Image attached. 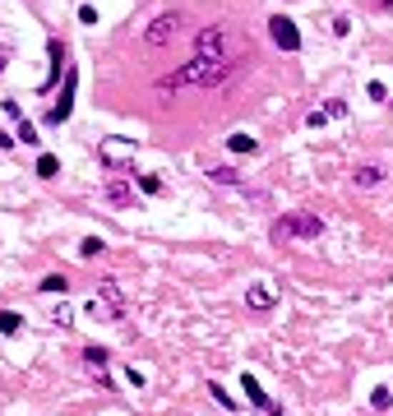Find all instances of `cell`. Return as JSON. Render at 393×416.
Wrapping results in <instances>:
<instances>
[{
    "mask_svg": "<svg viewBox=\"0 0 393 416\" xmlns=\"http://www.w3.org/2000/svg\"><path fill=\"white\" fill-rule=\"evenodd\" d=\"M245 61H213V56H190L181 69L157 79V93H176V88H222Z\"/></svg>",
    "mask_w": 393,
    "mask_h": 416,
    "instance_id": "cell-1",
    "label": "cell"
},
{
    "mask_svg": "<svg viewBox=\"0 0 393 416\" xmlns=\"http://www.w3.org/2000/svg\"><path fill=\"white\" fill-rule=\"evenodd\" d=\"M194 56H213V61H245L250 46H245L236 33H227V28H213L209 24L199 37H194Z\"/></svg>",
    "mask_w": 393,
    "mask_h": 416,
    "instance_id": "cell-2",
    "label": "cell"
},
{
    "mask_svg": "<svg viewBox=\"0 0 393 416\" xmlns=\"http://www.w3.org/2000/svg\"><path fill=\"white\" fill-rule=\"evenodd\" d=\"M273 245H287V241H314V236H324V217L319 213H282L278 222L269 227Z\"/></svg>",
    "mask_w": 393,
    "mask_h": 416,
    "instance_id": "cell-3",
    "label": "cell"
},
{
    "mask_svg": "<svg viewBox=\"0 0 393 416\" xmlns=\"http://www.w3.org/2000/svg\"><path fill=\"white\" fill-rule=\"evenodd\" d=\"M134 153H139V139H125V134H106V139H97V157H102L106 167L134 162Z\"/></svg>",
    "mask_w": 393,
    "mask_h": 416,
    "instance_id": "cell-4",
    "label": "cell"
},
{
    "mask_svg": "<svg viewBox=\"0 0 393 416\" xmlns=\"http://www.w3.org/2000/svg\"><path fill=\"white\" fill-rule=\"evenodd\" d=\"M176 33H181V14H176V9H162V14H153V24L144 28V42L162 46V42H171Z\"/></svg>",
    "mask_w": 393,
    "mask_h": 416,
    "instance_id": "cell-5",
    "label": "cell"
},
{
    "mask_svg": "<svg viewBox=\"0 0 393 416\" xmlns=\"http://www.w3.org/2000/svg\"><path fill=\"white\" fill-rule=\"evenodd\" d=\"M74 88H79V69L70 65L65 69V88H61V102L46 112V125H65L70 121V112H74Z\"/></svg>",
    "mask_w": 393,
    "mask_h": 416,
    "instance_id": "cell-6",
    "label": "cell"
},
{
    "mask_svg": "<svg viewBox=\"0 0 393 416\" xmlns=\"http://www.w3.org/2000/svg\"><path fill=\"white\" fill-rule=\"evenodd\" d=\"M269 37H273V46H282V51H297V46H301V33H297V24H292L287 14L269 19Z\"/></svg>",
    "mask_w": 393,
    "mask_h": 416,
    "instance_id": "cell-7",
    "label": "cell"
},
{
    "mask_svg": "<svg viewBox=\"0 0 393 416\" xmlns=\"http://www.w3.org/2000/svg\"><path fill=\"white\" fill-rule=\"evenodd\" d=\"M245 305H250V310H273V305H278V287H273L269 277H259V282L245 292Z\"/></svg>",
    "mask_w": 393,
    "mask_h": 416,
    "instance_id": "cell-8",
    "label": "cell"
},
{
    "mask_svg": "<svg viewBox=\"0 0 393 416\" xmlns=\"http://www.w3.org/2000/svg\"><path fill=\"white\" fill-rule=\"evenodd\" d=\"M121 310H125V305H121V301H111V296H93V301L84 305V315H88V320H102V324L121 320Z\"/></svg>",
    "mask_w": 393,
    "mask_h": 416,
    "instance_id": "cell-9",
    "label": "cell"
},
{
    "mask_svg": "<svg viewBox=\"0 0 393 416\" xmlns=\"http://www.w3.org/2000/svg\"><path fill=\"white\" fill-rule=\"evenodd\" d=\"M338 116H347V102H342V97H333V102H324V107H314V112L306 116V125L310 130H319L324 121H338Z\"/></svg>",
    "mask_w": 393,
    "mask_h": 416,
    "instance_id": "cell-10",
    "label": "cell"
},
{
    "mask_svg": "<svg viewBox=\"0 0 393 416\" xmlns=\"http://www.w3.org/2000/svg\"><path fill=\"white\" fill-rule=\"evenodd\" d=\"M384 181H389V172L379 162H366V167L352 172V185H361V190H375V185H384Z\"/></svg>",
    "mask_w": 393,
    "mask_h": 416,
    "instance_id": "cell-11",
    "label": "cell"
},
{
    "mask_svg": "<svg viewBox=\"0 0 393 416\" xmlns=\"http://www.w3.org/2000/svg\"><path fill=\"white\" fill-rule=\"evenodd\" d=\"M106 204H116V208H125V204H130L134 199V185L130 181H121V176H116V181H106Z\"/></svg>",
    "mask_w": 393,
    "mask_h": 416,
    "instance_id": "cell-12",
    "label": "cell"
},
{
    "mask_svg": "<svg viewBox=\"0 0 393 416\" xmlns=\"http://www.w3.org/2000/svg\"><path fill=\"white\" fill-rule=\"evenodd\" d=\"M241 389H245V398L254 402V407H264V412H273V402H269V393L259 389V380L254 375H241Z\"/></svg>",
    "mask_w": 393,
    "mask_h": 416,
    "instance_id": "cell-13",
    "label": "cell"
},
{
    "mask_svg": "<svg viewBox=\"0 0 393 416\" xmlns=\"http://www.w3.org/2000/svg\"><path fill=\"white\" fill-rule=\"evenodd\" d=\"M209 181H213V185H236V190H245V176L236 172V167H213Z\"/></svg>",
    "mask_w": 393,
    "mask_h": 416,
    "instance_id": "cell-14",
    "label": "cell"
},
{
    "mask_svg": "<svg viewBox=\"0 0 393 416\" xmlns=\"http://www.w3.org/2000/svg\"><path fill=\"white\" fill-rule=\"evenodd\" d=\"M79 356H84V365H88V370L97 375V380H102V375H106V352H102V347H84V352H79Z\"/></svg>",
    "mask_w": 393,
    "mask_h": 416,
    "instance_id": "cell-15",
    "label": "cell"
},
{
    "mask_svg": "<svg viewBox=\"0 0 393 416\" xmlns=\"http://www.w3.org/2000/svg\"><path fill=\"white\" fill-rule=\"evenodd\" d=\"M46 51H51V74L42 79V88H51V84H56V74H61V61H65V46H61V37H51V42H46Z\"/></svg>",
    "mask_w": 393,
    "mask_h": 416,
    "instance_id": "cell-16",
    "label": "cell"
},
{
    "mask_svg": "<svg viewBox=\"0 0 393 416\" xmlns=\"http://www.w3.org/2000/svg\"><path fill=\"white\" fill-rule=\"evenodd\" d=\"M102 250H106L102 236H84V241H79V254H84V259H93V254H102Z\"/></svg>",
    "mask_w": 393,
    "mask_h": 416,
    "instance_id": "cell-17",
    "label": "cell"
},
{
    "mask_svg": "<svg viewBox=\"0 0 393 416\" xmlns=\"http://www.w3.org/2000/svg\"><path fill=\"white\" fill-rule=\"evenodd\" d=\"M19 324H24V315H19V310H0V333H9V338H14Z\"/></svg>",
    "mask_w": 393,
    "mask_h": 416,
    "instance_id": "cell-18",
    "label": "cell"
},
{
    "mask_svg": "<svg viewBox=\"0 0 393 416\" xmlns=\"http://www.w3.org/2000/svg\"><path fill=\"white\" fill-rule=\"evenodd\" d=\"M56 172H61V162H56L51 153H42V157H37V176H42V181H51Z\"/></svg>",
    "mask_w": 393,
    "mask_h": 416,
    "instance_id": "cell-19",
    "label": "cell"
},
{
    "mask_svg": "<svg viewBox=\"0 0 393 416\" xmlns=\"http://www.w3.org/2000/svg\"><path fill=\"white\" fill-rule=\"evenodd\" d=\"M37 287H42V292H65V287H70V277H65V273H46Z\"/></svg>",
    "mask_w": 393,
    "mask_h": 416,
    "instance_id": "cell-20",
    "label": "cell"
},
{
    "mask_svg": "<svg viewBox=\"0 0 393 416\" xmlns=\"http://www.w3.org/2000/svg\"><path fill=\"white\" fill-rule=\"evenodd\" d=\"M227 148H232V153H254L259 144H254L250 134H232V139H227Z\"/></svg>",
    "mask_w": 393,
    "mask_h": 416,
    "instance_id": "cell-21",
    "label": "cell"
},
{
    "mask_svg": "<svg viewBox=\"0 0 393 416\" xmlns=\"http://www.w3.org/2000/svg\"><path fill=\"white\" fill-rule=\"evenodd\" d=\"M389 402H393V393L384 389V384H379V389H375V393H370V407H375V412H384V407H389Z\"/></svg>",
    "mask_w": 393,
    "mask_h": 416,
    "instance_id": "cell-22",
    "label": "cell"
},
{
    "mask_svg": "<svg viewBox=\"0 0 393 416\" xmlns=\"http://www.w3.org/2000/svg\"><path fill=\"white\" fill-rule=\"evenodd\" d=\"M209 393H213V398H218V402H222V407H227V412L236 407V398H232L227 389H222V384H209Z\"/></svg>",
    "mask_w": 393,
    "mask_h": 416,
    "instance_id": "cell-23",
    "label": "cell"
},
{
    "mask_svg": "<svg viewBox=\"0 0 393 416\" xmlns=\"http://www.w3.org/2000/svg\"><path fill=\"white\" fill-rule=\"evenodd\" d=\"M139 190L144 194H162V181H157V176H139Z\"/></svg>",
    "mask_w": 393,
    "mask_h": 416,
    "instance_id": "cell-24",
    "label": "cell"
},
{
    "mask_svg": "<svg viewBox=\"0 0 393 416\" xmlns=\"http://www.w3.org/2000/svg\"><path fill=\"white\" fill-rule=\"evenodd\" d=\"M366 97H375V102H389V88H384V84H366Z\"/></svg>",
    "mask_w": 393,
    "mask_h": 416,
    "instance_id": "cell-25",
    "label": "cell"
},
{
    "mask_svg": "<svg viewBox=\"0 0 393 416\" xmlns=\"http://www.w3.org/2000/svg\"><path fill=\"white\" fill-rule=\"evenodd\" d=\"M19 139H24V144H37V139H42V134H37V130H33V125H28V121H19Z\"/></svg>",
    "mask_w": 393,
    "mask_h": 416,
    "instance_id": "cell-26",
    "label": "cell"
},
{
    "mask_svg": "<svg viewBox=\"0 0 393 416\" xmlns=\"http://www.w3.org/2000/svg\"><path fill=\"white\" fill-rule=\"evenodd\" d=\"M51 320H56V324H70V320H74V315H70V305H56V310H51Z\"/></svg>",
    "mask_w": 393,
    "mask_h": 416,
    "instance_id": "cell-27",
    "label": "cell"
},
{
    "mask_svg": "<svg viewBox=\"0 0 393 416\" xmlns=\"http://www.w3.org/2000/svg\"><path fill=\"white\" fill-rule=\"evenodd\" d=\"M347 28H352V19H347V14L333 19V33H338V37H347Z\"/></svg>",
    "mask_w": 393,
    "mask_h": 416,
    "instance_id": "cell-28",
    "label": "cell"
},
{
    "mask_svg": "<svg viewBox=\"0 0 393 416\" xmlns=\"http://www.w3.org/2000/svg\"><path fill=\"white\" fill-rule=\"evenodd\" d=\"M5 65H9V51H5V46H0V74H5Z\"/></svg>",
    "mask_w": 393,
    "mask_h": 416,
    "instance_id": "cell-29",
    "label": "cell"
}]
</instances>
